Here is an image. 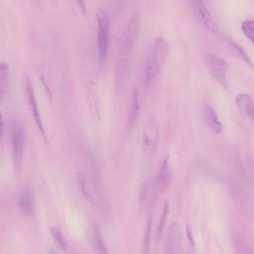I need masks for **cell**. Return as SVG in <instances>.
Instances as JSON below:
<instances>
[{
	"instance_id": "cell-1",
	"label": "cell",
	"mask_w": 254,
	"mask_h": 254,
	"mask_svg": "<svg viewBox=\"0 0 254 254\" xmlns=\"http://www.w3.org/2000/svg\"><path fill=\"white\" fill-rule=\"evenodd\" d=\"M168 51L169 46L167 42L162 37L156 39L145 64L144 75L146 83H151L157 77L167 59Z\"/></svg>"
},
{
	"instance_id": "cell-2",
	"label": "cell",
	"mask_w": 254,
	"mask_h": 254,
	"mask_svg": "<svg viewBox=\"0 0 254 254\" xmlns=\"http://www.w3.org/2000/svg\"><path fill=\"white\" fill-rule=\"evenodd\" d=\"M9 130H10V139H11L14 165L16 170L20 171L24 150H25V141H26L25 129L20 122L16 120H12L9 124Z\"/></svg>"
},
{
	"instance_id": "cell-3",
	"label": "cell",
	"mask_w": 254,
	"mask_h": 254,
	"mask_svg": "<svg viewBox=\"0 0 254 254\" xmlns=\"http://www.w3.org/2000/svg\"><path fill=\"white\" fill-rule=\"evenodd\" d=\"M97 24V50L100 63H104L108 49L110 39V27L109 20L103 10H98L96 13Z\"/></svg>"
},
{
	"instance_id": "cell-4",
	"label": "cell",
	"mask_w": 254,
	"mask_h": 254,
	"mask_svg": "<svg viewBox=\"0 0 254 254\" xmlns=\"http://www.w3.org/2000/svg\"><path fill=\"white\" fill-rule=\"evenodd\" d=\"M205 58H206V66L212 78L216 80L224 88H228L229 86L228 63L223 58L213 53H207Z\"/></svg>"
},
{
	"instance_id": "cell-5",
	"label": "cell",
	"mask_w": 254,
	"mask_h": 254,
	"mask_svg": "<svg viewBox=\"0 0 254 254\" xmlns=\"http://www.w3.org/2000/svg\"><path fill=\"white\" fill-rule=\"evenodd\" d=\"M160 138V129L155 122L148 123L142 131V154L146 161L154 156Z\"/></svg>"
},
{
	"instance_id": "cell-6",
	"label": "cell",
	"mask_w": 254,
	"mask_h": 254,
	"mask_svg": "<svg viewBox=\"0 0 254 254\" xmlns=\"http://www.w3.org/2000/svg\"><path fill=\"white\" fill-rule=\"evenodd\" d=\"M173 179V168L170 164V157L167 156L162 162L154 182V188L157 196L162 195L169 188Z\"/></svg>"
},
{
	"instance_id": "cell-7",
	"label": "cell",
	"mask_w": 254,
	"mask_h": 254,
	"mask_svg": "<svg viewBox=\"0 0 254 254\" xmlns=\"http://www.w3.org/2000/svg\"><path fill=\"white\" fill-rule=\"evenodd\" d=\"M88 169H89V176L90 182L92 184V189L102 203H105V190L103 187V182L101 179L100 170L98 168L97 162L94 156L89 153L88 154Z\"/></svg>"
},
{
	"instance_id": "cell-8",
	"label": "cell",
	"mask_w": 254,
	"mask_h": 254,
	"mask_svg": "<svg viewBox=\"0 0 254 254\" xmlns=\"http://www.w3.org/2000/svg\"><path fill=\"white\" fill-rule=\"evenodd\" d=\"M166 254H182V229L178 222H172L169 226Z\"/></svg>"
},
{
	"instance_id": "cell-9",
	"label": "cell",
	"mask_w": 254,
	"mask_h": 254,
	"mask_svg": "<svg viewBox=\"0 0 254 254\" xmlns=\"http://www.w3.org/2000/svg\"><path fill=\"white\" fill-rule=\"evenodd\" d=\"M25 91H26V97H27V101L32 113V116L34 118L35 123L37 124L41 134L46 137V133H45V128L43 126L42 123V119H41V115H40V111H39V106H38V102H37V98L36 95L34 93V89L33 86L30 82V80H26L25 81Z\"/></svg>"
},
{
	"instance_id": "cell-10",
	"label": "cell",
	"mask_w": 254,
	"mask_h": 254,
	"mask_svg": "<svg viewBox=\"0 0 254 254\" xmlns=\"http://www.w3.org/2000/svg\"><path fill=\"white\" fill-rule=\"evenodd\" d=\"M195 10L197 13V16L201 22V24L212 34H218V26L213 19L212 15L210 14L209 10L207 9L206 5L204 4L203 0H195Z\"/></svg>"
},
{
	"instance_id": "cell-11",
	"label": "cell",
	"mask_w": 254,
	"mask_h": 254,
	"mask_svg": "<svg viewBox=\"0 0 254 254\" xmlns=\"http://www.w3.org/2000/svg\"><path fill=\"white\" fill-rule=\"evenodd\" d=\"M140 24H141V18H140V15L135 13L133 14L127 24H126V27H125V30H124V45H125V48L127 49V51H129L137 37V34L139 32V29H140Z\"/></svg>"
},
{
	"instance_id": "cell-12",
	"label": "cell",
	"mask_w": 254,
	"mask_h": 254,
	"mask_svg": "<svg viewBox=\"0 0 254 254\" xmlns=\"http://www.w3.org/2000/svg\"><path fill=\"white\" fill-rule=\"evenodd\" d=\"M203 115H204L205 123L211 131H213L214 133H217V134H220L223 131V124L220 121L216 111L213 109V107L211 105L205 104Z\"/></svg>"
},
{
	"instance_id": "cell-13",
	"label": "cell",
	"mask_w": 254,
	"mask_h": 254,
	"mask_svg": "<svg viewBox=\"0 0 254 254\" xmlns=\"http://www.w3.org/2000/svg\"><path fill=\"white\" fill-rule=\"evenodd\" d=\"M19 206L22 212L28 216L34 212L35 198L31 189H23L19 193Z\"/></svg>"
},
{
	"instance_id": "cell-14",
	"label": "cell",
	"mask_w": 254,
	"mask_h": 254,
	"mask_svg": "<svg viewBox=\"0 0 254 254\" xmlns=\"http://www.w3.org/2000/svg\"><path fill=\"white\" fill-rule=\"evenodd\" d=\"M86 90H87V98H88V104H89L90 112L92 113V115L95 118L100 119L99 97H98L96 86H95L93 81H88L87 86H86Z\"/></svg>"
},
{
	"instance_id": "cell-15",
	"label": "cell",
	"mask_w": 254,
	"mask_h": 254,
	"mask_svg": "<svg viewBox=\"0 0 254 254\" xmlns=\"http://www.w3.org/2000/svg\"><path fill=\"white\" fill-rule=\"evenodd\" d=\"M140 112V102H139V94L136 89H133L132 95H131V101H130V106L127 114V126L128 129L131 130L138 119Z\"/></svg>"
},
{
	"instance_id": "cell-16",
	"label": "cell",
	"mask_w": 254,
	"mask_h": 254,
	"mask_svg": "<svg viewBox=\"0 0 254 254\" xmlns=\"http://www.w3.org/2000/svg\"><path fill=\"white\" fill-rule=\"evenodd\" d=\"M235 103L243 116L252 118L254 113V103L251 96L248 93L238 94L235 98Z\"/></svg>"
},
{
	"instance_id": "cell-17",
	"label": "cell",
	"mask_w": 254,
	"mask_h": 254,
	"mask_svg": "<svg viewBox=\"0 0 254 254\" xmlns=\"http://www.w3.org/2000/svg\"><path fill=\"white\" fill-rule=\"evenodd\" d=\"M225 43L227 44V46L229 47V49L232 51V53L242 62L244 63L249 68L254 69V64L252 63V60L250 59V57L248 56L247 52L236 42H234L232 39L229 38H225Z\"/></svg>"
},
{
	"instance_id": "cell-18",
	"label": "cell",
	"mask_w": 254,
	"mask_h": 254,
	"mask_svg": "<svg viewBox=\"0 0 254 254\" xmlns=\"http://www.w3.org/2000/svg\"><path fill=\"white\" fill-rule=\"evenodd\" d=\"M169 210H170V206H169V202L165 201L162 211H161V215L159 218V222L157 225V230H156V239L157 241L161 240V237L163 235L165 226H166V222H167V218L169 215Z\"/></svg>"
},
{
	"instance_id": "cell-19",
	"label": "cell",
	"mask_w": 254,
	"mask_h": 254,
	"mask_svg": "<svg viewBox=\"0 0 254 254\" xmlns=\"http://www.w3.org/2000/svg\"><path fill=\"white\" fill-rule=\"evenodd\" d=\"M9 84V66L5 63H0V100L4 97Z\"/></svg>"
},
{
	"instance_id": "cell-20",
	"label": "cell",
	"mask_w": 254,
	"mask_h": 254,
	"mask_svg": "<svg viewBox=\"0 0 254 254\" xmlns=\"http://www.w3.org/2000/svg\"><path fill=\"white\" fill-rule=\"evenodd\" d=\"M94 240H95V251L97 254H109L107 247L102 238L99 228L96 226L94 229Z\"/></svg>"
},
{
	"instance_id": "cell-21",
	"label": "cell",
	"mask_w": 254,
	"mask_h": 254,
	"mask_svg": "<svg viewBox=\"0 0 254 254\" xmlns=\"http://www.w3.org/2000/svg\"><path fill=\"white\" fill-rule=\"evenodd\" d=\"M51 233L52 236L54 238V240L56 241L57 245L63 250V251H67V242L64 236V234L62 233L61 230H59L56 227H52L51 228Z\"/></svg>"
},
{
	"instance_id": "cell-22",
	"label": "cell",
	"mask_w": 254,
	"mask_h": 254,
	"mask_svg": "<svg viewBox=\"0 0 254 254\" xmlns=\"http://www.w3.org/2000/svg\"><path fill=\"white\" fill-rule=\"evenodd\" d=\"M241 30L246 38L254 45V20H247L241 24Z\"/></svg>"
},
{
	"instance_id": "cell-23",
	"label": "cell",
	"mask_w": 254,
	"mask_h": 254,
	"mask_svg": "<svg viewBox=\"0 0 254 254\" xmlns=\"http://www.w3.org/2000/svg\"><path fill=\"white\" fill-rule=\"evenodd\" d=\"M77 183H78V186H79V189L81 190V192L83 193V195L88 198L89 200H93V197L92 195L90 194V191H89V188L87 187V184H86V180L84 178V175L81 173V172H78L77 173Z\"/></svg>"
},
{
	"instance_id": "cell-24",
	"label": "cell",
	"mask_w": 254,
	"mask_h": 254,
	"mask_svg": "<svg viewBox=\"0 0 254 254\" xmlns=\"http://www.w3.org/2000/svg\"><path fill=\"white\" fill-rule=\"evenodd\" d=\"M150 233H151V218L148 219L145 235H144V242H143V250L145 254H148L149 252V245H150Z\"/></svg>"
},
{
	"instance_id": "cell-25",
	"label": "cell",
	"mask_w": 254,
	"mask_h": 254,
	"mask_svg": "<svg viewBox=\"0 0 254 254\" xmlns=\"http://www.w3.org/2000/svg\"><path fill=\"white\" fill-rule=\"evenodd\" d=\"M78 7L80 8V10L85 14L86 13V8H85V4H84V0H76Z\"/></svg>"
},
{
	"instance_id": "cell-26",
	"label": "cell",
	"mask_w": 254,
	"mask_h": 254,
	"mask_svg": "<svg viewBox=\"0 0 254 254\" xmlns=\"http://www.w3.org/2000/svg\"><path fill=\"white\" fill-rule=\"evenodd\" d=\"M244 251H245V254H254V250L251 248H248V247H246Z\"/></svg>"
},
{
	"instance_id": "cell-27",
	"label": "cell",
	"mask_w": 254,
	"mask_h": 254,
	"mask_svg": "<svg viewBox=\"0 0 254 254\" xmlns=\"http://www.w3.org/2000/svg\"><path fill=\"white\" fill-rule=\"evenodd\" d=\"M49 254H56V252H54V251H51Z\"/></svg>"
},
{
	"instance_id": "cell-28",
	"label": "cell",
	"mask_w": 254,
	"mask_h": 254,
	"mask_svg": "<svg viewBox=\"0 0 254 254\" xmlns=\"http://www.w3.org/2000/svg\"><path fill=\"white\" fill-rule=\"evenodd\" d=\"M253 121H254V113H253V116H252V118H251Z\"/></svg>"
}]
</instances>
